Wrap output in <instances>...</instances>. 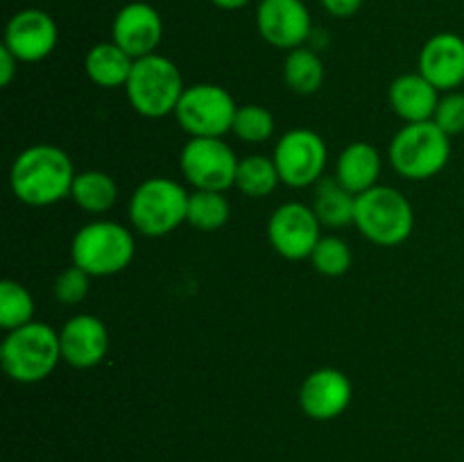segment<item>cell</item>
<instances>
[{"label": "cell", "mask_w": 464, "mask_h": 462, "mask_svg": "<svg viewBox=\"0 0 464 462\" xmlns=\"http://www.w3.org/2000/svg\"><path fill=\"white\" fill-rule=\"evenodd\" d=\"M75 175L72 159L62 148L36 143L14 159L9 186L27 207H50L71 195Z\"/></svg>", "instance_id": "6da1fadb"}, {"label": "cell", "mask_w": 464, "mask_h": 462, "mask_svg": "<svg viewBox=\"0 0 464 462\" xmlns=\"http://www.w3.org/2000/svg\"><path fill=\"white\" fill-rule=\"evenodd\" d=\"M62 361L59 333L45 322H34L7 331L0 344V365L16 383H39L48 379Z\"/></svg>", "instance_id": "7a4b0ae2"}, {"label": "cell", "mask_w": 464, "mask_h": 462, "mask_svg": "<svg viewBox=\"0 0 464 462\" xmlns=\"http://www.w3.org/2000/svg\"><path fill=\"white\" fill-rule=\"evenodd\" d=\"M388 159L406 179H430L440 175L451 159V136L444 134L435 120L406 122L390 140Z\"/></svg>", "instance_id": "3957f363"}, {"label": "cell", "mask_w": 464, "mask_h": 462, "mask_svg": "<svg viewBox=\"0 0 464 462\" xmlns=\"http://www.w3.org/2000/svg\"><path fill=\"white\" fill-rule=\"evenodd\" d=\"M353 225L370 243L381 247H397L411 238L415 211L401 190L392 186H374L356 195Z\"/></svg>", "instance_id": "277c9868"}, {"label": "cell", "mask_w": 464, "mask_h": 462, "mask_svg": "<svg viewBox=\"0 0 464 462\" xmlns=\"http://www.w3.org/2000/svg\"><path fill=\"white\" fill-rule=\"evenodd\" d=\"M125 91L136 113L145 118H163L175 113L186 86L177 63L154 53L134 59Z\"/></svg>", "instance_id": "5b68a950"}, {"label": "cell", "mask_w": 464, "mask_h": 462, "mask_svg": "<svg viewBox=\"0 0 464 462\" xmlns=\"http://www.w3.org/2000/svg\"><path fill=\"white\" fill-rule=\"evenodd\" d=\"M134 249V236L121 222L93 220L75 234L71 256L91 276H111L130 267Z\"/></svg>", "instance_id": "8992f818"}, {"label": "cell", "mask_w": 464, "mask_h": 462, "mask_svg": "<svg viewBox=\"0 0 464 462\" xmlns=\"http://www.w3.org/2000/svg\"><path fill=\"white\" fill-rule=\"evenodd\" d=\"M188 195L184 186L166 177H150L136 186L130 197V222L148 238L175 231L188 216Z\"/></svg>", "instance_id": "52a82bcc"}, {"label": "cell", "mask_w": 464, "mask_h": 462, "mask_svg": "<svg viewBox=\"0 0 464 462\" xmlns=\"http://www.w3.org/2000/svg\"><path fill=\"white\" fill-rule=\"evenodd\" d=\"M238 107L227 89L218 84L186 86L175 118L190 139H222L234 127Z\"/></svg>", "instance_id": "ba28073f"}, {"label": "cell", "mask_w": 464, "mask_h": 462, "mask_svg": "<svg viewBox=\"0 0 464 462\" xmlns=\"http://www.w3.org/2000/svg\"><path fill=\"white\" fill-rule=\"evenodd\" d=\"M272 159L279 170L281 184L290 188H306V186L317 184L324 175L329 149L317 131L299 127L281 136Z\"/></svg>", "instance_id": "9c48e42d"}, {"label": "cell", "mask_w": 464, "mask_h": 462, "mask_svg": "<svg viewBox=\"0 0 464 462\" xmlns=\"http://www.w3.org/2000/svg\"><path fill=\"white\" fill-rule=\"evenodd\" d=\"M238 161L234 149L222 139H190L179 154L181 172L195 190L225 193L236 186Z\"/></svg>", "instance_id": "30bf717a"}, {"label": "cell", "mask_w": 464, "mask_h": 462, "mask_svg": "<svg viewBox=\"0 0 464 462\" xmlns=\"http://www.w3.org/2000/svg\"><path fill=\"white\" fill-rule=\"evenodd\" d=\"M322 222L315 211L302 202H285L276 208L267 222V240L279 256L288 261L311 258L320 243Z\"/></svg>", "instance_id": "8fae6325"}, {"label": "cell", "mask_w": 464, "mask_h": 462, "mask_svg": "<svg viewBox=\"0 0 464 462\" xmlns=\"http://www.w3.org/2000/svg\"><path fill=\"white\" fill-rule=\"evenodd\" d=\"M57 23L44 9H21L5 25L3 45L23 63L44 62L57 48Z\"/></svg>", "instance_id": "7c38bea8"}, {"label": "cell", "mask_w": 464, "mask_h": 462, "mask_svg": "<svg viewBox=\"0 0 464 462\" xmlns=\"http://www.w3.org/2000/svg\"><path fill=\"white\" fill-rule=\"evenodd\" d=\"M256 27L267 43L290 53L306 43L313 18L304 0H261L256 7Z\"/></svg>", "instance_id": "4fadbf2b"}, {"label": "cell", "mask_w": 464, "mask_h": 462, "mask_svg": "<svg viewBox=\"0 0 464 462\" xmlns=\"http://www.w3.org/2000/svg\"><path fill=\"white\" fill-rule=\"evenodd\" d=\"M353 397L352 380L344 371L322 367L311 371L299 388V408L315 421H331L343 415Z\"/></svg>", "instance_id": "5bb4252c"}, {"label": "cell", "mask_w": 464, "mask_h": 462, "mask_svg": "<svg viewBox=\"0 0 464 462\" xmlns=\"http://www.w3.org/2000/svg\"><path fill=\"white\" fill-rule=\"evenodd\" d=\"M163 39V18L150 3H127L118 9L111 25V41L131 59L157 53Z\"/></svg>", "instance_id": "9a60e30c"}, {"label": "cell", "mask_w": 464, "mask_h": 462, "mask_svg": "<svg viewBox=\"0 0 464 462\" xmlns=\"http://www.w3.org/2000/svg\"><path fill=\"white\" fill-rule=\"evenodd\" d=\"M62 361L77 370L100 365L109 351V331L100 317L80 313L66 320L59 331Z\"/></svg>", "instance_id": "2e32d148"}, {"label": "cell", "mask_w": 464, "mask_h": 462, "mask_svg": "<svg viewBox=\"0 0 464 462\" xmlns=\"http://www.w3.org/2000/svg\"><path fill=\"white\" fill-rule=\"evenodd\" d=\"M420 72L438 91H458L464 84V39L456 32L430 36L420 53Z\"/></svg>", "instance_id": "e0dca14e"}, {"label": "cell", "mask_w": 464, "mask_h": 462, "mask_svg": "<svg viewBox=\"0 0 464 462\" xmlns=\"http://www.w3.org/2000/svg\"><path fill=\"white\" fill-rule=\"evenodd\" d=\"M390 107L406 122L433 120L440 91L421 72H406L390 84Z\"/></svg>", "instance_id": "ac0fdd59"}, {"label": "cell", "mask_w": 464, "mask_h": 462, "mask_svg": "<svg viewBox=\"0 0 464 462\" xmlns=\"http://www.w3.org/2000/svg\"><path fill=\"white\" fill-rule=\"evenodd\" d=\"M334 177L353 195L374 188V186H379L376 181L381 177L379 149L370 143H362V140L347 145L335 161Z\"/></svg>", "instance_id": "d6986e66"}, {"label": "cell", "mask_w": 464, "mask_h": 462, "mask_svg": "<svg viewBox=\"0 0 464 462\" xmlns=\"http://www.w3.org/2000/svg\"><path fill=\"white\" fill-rule=\"evenodd\" d=\"M134 68V59L113 41L95 43L84 57V71L93 84L102 89H118L125 86Z\"/></svg>", "instance_id": "ffe728a7"}, {"label": "cell", "mask_w": 464, "mask_h": 462, "mask_svg": "<svg viewBox=\"0 0 464 462\" xmlns=\"http://www.w3.org/2000/svg\"><path fill=\"white\" fill-rule=\"evenodd\" d=\"M313 211H315L322 226L340 229V226L353 225V216H356V195L349 193L335 177H322V179L317 181Z\"/></svg>", "instance_id": "44dd1931"}, {"label": "cell", "mask_w": 464, "mask_h": 462, "mask_svg": "<svg viewBox=\"0 0 464 462\" xmlns=\"http://www.w3.org/2000/svg\"><path fill=\"white\" fill-rule=\"evenodd\" d=\"M71 197L75 199L77 207L86 213H107L113 208L118 199V186L111 175L102 170H86L77 172L75 181H72Z\"/></svg>", "instance_id": "7402d4cb"}, {"label": "cell", "mask_w": 464, "mask_h": 462, "mask_svg": "<svg viewBox=\"0 0 464 462\" xmlns=\"http://www.w3.org/2000/svg\"><path fill=\"white\" fill-rule=\"evenodd\" d=\"M284 80L295 93H315L324 82V62L320 59V54L304 48V45L290 50L284 62Z\"/></svg>", "instance_id": "603a6c76"}, {"label": "cell", "mask_w": 464, "mask_h": 462, "mask_svg": "<svg viewBox=\"0 0 464 462\" xmlns=\"http://www.w3.org/2000/svg\"><path fill=\"white\" fill-rule=\"evenodd\" d=\"M281 177L275 166V159L263 154H249L238 161L236 172V188L247 197H267L279 186Z\"/></svg>", "instance_id": "cb8c5ba5"}, {"label": "cell", "mask_w": 464, "mask_h": 462, "mask_svg": "<svg viewBox=\"0 0 464 462\" xmlns=\"http://www.w3.org/2000/svg\"><path fill=\"white\" fill-rule=\"evenodd\" d=\"M231 216L229 199L218 190H195L188 195V216L186 222L199 231H218Z\"/></svg>", "instance_id": "d4e9b609"}, {"label": "cell", "mask_w": 464, "mask_h": 462, "mask_svg": "<svg viewBox=\"0 0 464 462\" xmlns=\"http://www.w3.org/2000/svg\"><path fill=\"white\" fill-rule=\"evenodd\" d=\"M32 317H34V299L30 290L18 281L5 279L0 284V326L5 331H14L30 324Z\"/></svg>", "instance_id": "484cf974"}, {"label": "cell", "mask_w": 464, "mask_h": 462, "mask_svg": "<svg viewBox=\"0 0 464 462\" xmlns=\"http://www.w3.org/2000/svg\"><path fill=\"white\" fill-rule=\"evenodd\" d=\"M231 131H234L243 143H266V140L275 134V116H272L270 109L261 107V104H243V107H238V111H236Z\"/></svg>", "instance_id": "4316f807"}, {"label": "cell", "mask_w": 464, "mask_h": 462, "mask_svg": "<svg viewBox=\"0 0 464 462\" xmlns=\"http://www.w3.org/2000/svg\"><path fill=\"white\" fill-rule=\"evenodd\" d=\"M352 249L338 236H322L311 254V263L320 274L343 276L352 267Z\"/></svg>", "instance_id": "83f0119b"}, {"label": "cell", "mask_w": 464, "mask_h": 462, "mask_svg": "<svg viewBox=\"0 0 464 462\" xmlns=\"http://www.w3.org/2000/svg\"><path fill=\"white\" fill-rule=\"evenodd\" d=\"M91 288V274L82 267H77L72 263L71 267L62 272V274L54 279V297L63 303V306H75V303L84 302L86 294H89Z\"/></svg>", "instance_id": "f1b7e54d"}, {"label": "cell", "mask_w": 464, "mask_h": 462, "mask_svg": "<svg viewBox=\"0 0 464 462\" xmlns=\"http://www.w3.org/2000/svg\"><path fill=\"white\" fill-rule=\"evenodd\" d=\"M435 125L449 136L462 134L464 131V93L460 91H449L444 98H440L438 109L433 116Z\"/></svg>", "instance_id": "f546056e"}, {"label": "cell", "mask_w": 464, "mask_h": 462, "mask_svg": "<svg viewBox=\"0 0 464 462\" xmlns=\"http://www.w3.org/2000/svg\"><path fill=\"white\" fill-rule=\"evenodd\" d=\"M320 3L335 18H349L362 7V0H320Z\"/></svg>", "instance_id": "4dcf8cb0"}, {"label": "cell", "mask_w": 464, "mask_h": 462, "mask_svg": "<svg viewBox=\"0 0 464 462\" xmlns=\"http://www.w3.org/2000/svg\"><path fill=\"white\" fill-rule=\"evenodd\" d=\"M18 63L21 62L5 45H0V86H9V82L16 75Z\"/></svg>", "instance_id": "1f68e13d"}, {"label": "cell", "mask_w": 464, "mask_h": 462, "mask_svg": "<svg viewBox=\"0 0 464 462\" xmlns=\"http://www.w3.org/2000/svg\"><path fill=\"white\" fill-rule=\"evenodd\" d=\"M211 5H216L218 9H227V12H234V9H243L245 5H249L252 0H208Z\"/></svg>", "instance_id": "d6a6232c"}]
</instances>
